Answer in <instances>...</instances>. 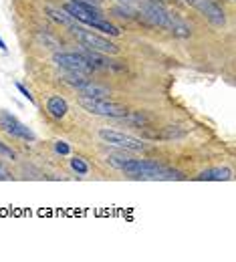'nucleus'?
Returning a JSON list of instances; mask_svg holds the SVG:
<instances>
[{
	"mask_svg": "<svg viewBox=\"0 0 236 262\" xmlns=\"http://www.w3.org/2000/svg\"><path fill=\"white\" fill-rule=\"evenodd\" d=\"M121 171L139 178V180H182L184 176L178 171V169H169L164 165L156 164V162H147V160H134L130 158Z\"/></svg>",
	"mask_w": 236,
	"mask_h": 262,
	"instance_id": "obj_1",
	"label": "nucleus"
},
{
	"mask_svg": "<svg viewBox=\"0 0 236 262\" xmlns=\"http://www.w3.org/2000/svg\"><path fill=\"white\" fill-rule=\"evenodd\" d=\"M79 105L91 113V115H101V117H115V119H121L127 115V109L119 103H113L109 99H89V97H81L79 99Z\"/></svg>",
	"mask_w": 236,
	"mask_h": 262,
	"instance_id": "obj_2",
	"label": "nucleus"
},
{
	"mask_svg": "<svg viewBox=\"0 0 236 262\" xmlns=\"http://www.w3.org/2000/svg\"><path fill=\"white\" fill-rule=\"evenodd\" d=\"M63 10L69 12L75 20H79L83 25H89V27H93L95 20L103 18L101 10L97 8V4L87 2V0H69Z\"/></svg>",
	"mask_w": 236,
	"mask_h": 262,
	"instance_id": "obj_3",
	"label": "nucleus"
},
{
	"mask_svg": "<svg viewBox=\"0 0 236 262\" xmlns=\"http://www.w3.org/2000/svg\"><path fill=\"white\" fill-rule=\"evenodd\" d=\"M99 137H101L105 143L115 145V147H121V149H127V151H143L145 149V143L141 139L132 137V135H125L121 131L99 129Z\"/></svg>",
	"mask_w": 236,
	"mask_h": 262,
	"instance_id": "obj_4",
	"label": "nucleus"
},
{
	"mask_svg": "<svg viewBox=\"0 0 236 262\" xmlns=\"http://www.w3.org/2000/svg\"><path fill=\"white\" fill-rule=\"evenodd\" d=\"M75 34H77V38L81 40V45H83L85 49H89V51H95V53H101V55H117V53H119V49H117L111 40L103 38L99 34H93V33H89V31H83V29H79Z\"/></svg>",
	"mask_w": 236,
	"mask_h": 262,
	"instance_id": "obj_5",
	"label": "nucleus"
},
{
	"mask_svg": "<svg viewBox=\"0 0 236 262\" xmlns=\"http://www.w3.org/2000/svg\"><path fill=\"white\" fill-rule=\"evenodd\" d=\"M0 127L6 131L8 135L12 137H18V139H25V141H34L36 135L33 129H29L25 123H20L16 117H12L10 113H0Z\"/></svg>",
	"mask_w": 236,
	"mask_h": 262,
	"instance_id": "obj_6",
	"label": "nucleus"
},
{
	"mask_svg": "<svg viewBox=\"0 0 236 262\" xmlns=\"http://www.w3.org/2000/svg\"><path fill=\"white\" fill-rule=\"evenodd\" d=\"M55 63L61 67V69L69 71V73H83V75H87V73L93 71L91 65L87 63V59H85L83 55H77V53H61V55H55Z\"/></svg>",
	"mask_w": 236,
	"mask_h": 262,
	"instance_id": "obj_7",
	"label": "nucleus"
},
{
	"mask_svg": "<svg viewBox=\"0 0 236 262\" xmlns=\"http://www.w3.org/2000/svg\"><path fill=\"white\" fill-rule=\"evenodd\" d=\"M186 2H188L190 6H194V8H198L210 23H214V25H218V27H222V25L226 23L224 10H222L216 2H212V0H186Z\"/></svg>",
	"mask_w": 236,
	"mask_h": 262,
	"instance_id": "obj_8",
	"label": "nucleus"
},
{
	"mask_svg": "<svg viewBox=\"0 0 236 262\" xmlns=\"http://www.w3.org/2000/svg\"><path fill=\"white\" fill-rule=\"evenodd\" d=\"M143 14H145V18L152 23V25H156V27H168V20H169V12L162 6V4H158V2H149V4H145L143 6Z\"/></svg>",
	"mask_w": 236,
	"mask_h": 262,
	"instance_id": "obj_9",
	"label": "nucleus"
},
{
	"mask_svg": "<svg viewBox=\"0 0 236 262\" xmlns=\"http://www.w3.org/2000/svg\"><path fill=\"white\" fill-rule=\"evenodd\" d=\"M47 14H49V16H51L55 23H59V25L67 27V29L73 34H75L77 31H79V29H81V27L75 23V18H73L69 12H65V10H59V8H53V6H49V8H47Z\"/></svg>",
	"mask_w": 236,
	"mask_h": 262,
	"instance_id": "obj_10",
	"label": "nucleus"
},
{
	"mask_svg": "<svg viewBox=\"0 0 236 262\" xmlns=\"http://www.w3.org/2000/svg\"><path fill=\"white\" fill-rule=\"evenodd\" d=\"M230 178H232V171L228 167H212L198 176L200 182H228Z\"/></svg>",
	"mask_w": 236,
	"mask_h": 262,
	"instance_id": "obj_11",
	"label": "nucleus"
},
{
	"mask_svg": "<svg viewBox=\"0 0 236 262\" xmlns=\"http://www.w3.org/2000/svg\"><path fill=\"white\" fill-rule=\"evenodd\" d=\"M47 109H49V113H51L53 117L61 119V117H65V115H67L69 105H67V101L61 97V95H53V97H49V101H47Z\"/></svg>",
	"mask_w": 236,
	"mask_h": 262,
	"instance_id": "obj_12",
	"label": "nucleus"
},
{
	"mask_svg": "<svg viewBox=\"0 0 236 262\" xmlns=\"http://www.w3.org/2000/svg\"><path fill=\"white\" fill-rule=\"evenodd\" d=\"M168 29L171 34H176V36H182V38H186V36H190L192 31H190V27L180 18V16H176V14H171L169 12V20H168Z\"/></svg>",
	"mask_w": 236,
	"mask_h": 262,
	"instance_id": "obj_13",
	"label": "nucleus"
},
{
	"mask_svg": "<svg viewBox=\"0 0 236 262\" xmlns=\"http://www.w3.org/2000/svg\"><path fill=\"white\" fill-rule=\"evenodd\" d=\"M83 97H89V99H109V89L105 87H99V85H93V83H85L83 87L77 89Z\"/></svg>",
	"mask_w": 236,
	"mask_h": 262,
	"instance_id": "obj_14",
	"label": "nucleus"
},
{
	"mask_svg": "<svg viewBox=\"0 0 236 262\" xmlns=\"http://www.w3.org/2000/svg\"><path fill=\"white\" fill-rule=\"evenodd\" d=\"M63 83H67L71 87H75V89H79V87H83L85 83H89V79H87V75H83V73H69L63 77Z\"/></svg>",
	"mask_w": 236,
	"mask_h": 262,
	"instance_id": "obj_15",
	"label": "nucleus"
},
{
	"mask_svg": "<svg viewBox=\"0 0 236 262\" xmlns=\"http://www.w3.org/2000/svg\"><path fill=\"white\" fill-rule=\"evenodd\" d=\"M93 29H97V31H101V33L111 34V36H117V34L121 33L115 25H111L109 20H103V18H99V20H95V23H93Z\"/></svg>",
	"mask_w": 236,
	"mask_h": 262,
	"instance_id": "obj_16",
	"label": "nucleus"
},
{
	"mask_svg": "<svg viewBox=\"0 0 236 262\" xmlns=\"http://www.w3.org/2000/svg\"><path fill=\"white\" fill-rule=\"evenodd\" d=\"M71 167H73V169H75L79 176H85V173L89 171V165L85 164L81 158H73V160H71Z\"/></svg>",
	"mask_w": 236,
	"mask_h": 262,
	"instance_id": "obj_17",
	"label": "nucleus"
},
{
	"mask_svg": "<svg viewBox=\"0 0 236 262\" xmlns=\"http://www.w3.org/2000/svg\"><path fill=\"white\" fill-rule=\"evenodd\" d=\"M0 156H2V158H6V160H14V158H16V154H14L10 147H6L2 141H0Z\"/></svg>",
	"mask_w": 236,
	"mask_h": 262,
	"instance_id": "obj_18",
	"label": "nucleus"
},
{
	"mask_svg": "<svg viewBox=\"0 0 236 262\" xmlns=\"http://www.w3.org/2000/svg\"><path fill=\"white\" fill-rule=\"evenodd\" d=\"M55 149H57V154H61V156H67L69 151H71V147H69V143H65V141H57V145H55Z\"/></svg>",
	"mask_w": 236,
	"mask_h": 262,
	"instance_id": "obj_19",
	"label": "nucleus"
},
{
	"mask_svg": "<svg viewBox=\"0 0 236 262\" xmlns=\"http://www.w3.org/2000/svg\"><path fill=\"white\" fill-rule=\"evenodd\" d=\"M16 89H18V91H20V93L25 95V99H29L31 103H34V97H33V95H31V91H29V89H27L25 85H20V83H16Z\"/></svg>",
	"mask_w": 236,
	"mask_h": 262,
	"instance_id": "obj_20",
	"label": "nucleus"
},
{
	"mask_svg": "<svg viewBox=\"0 0 236 262\" xmlns=\"http://www.w3.org/2000/svg\"><path fill=\"white\" fill-rule=\"evenodd\" d=\"M0 180H10V173H8V169L4 167V165L0 164Z\"/></svg>",
	"mask_w": 236,
	"mask_h": 262,
	"instance_id": "obj_21",
	"label": "nucleus"
},
{
	"mask_svg": "<svg viewBox=\"0 0 236 262\" xmlns=\"http://www.w3.org/2000/svg\"><path fill=\"white\" fill-rule=\"evenodd\" d=\"M0 49H2V51H6V45H4V40H2V38H0Z\"/></svg>",
	"mask_w": 236,
	"mask_h": 262,
	"instance_id": "obj_22",
	"label": "nucleus"
},
{
	"mask_svg": "<svg viewBox=\"0 0 236 262\" xmlns=\"http://www.w3.org/2000/svg\"><path fill=\"white\" fill-rule=\"evenodd\" d=\"M87 2H93V4H101L103 0H87Z\"/></svg>",
	"mask_w": 236,
	"mask_h": 262,
	"instance_id": "obj_23",
	"label": "nucleus"
},
{
	"mask_svg": "<svg viewBox=\"0 0 236 262\" xmlns=\"http://www.w3.org/2000/svg\"><path fill=\"white\" fill-rule=\"evenodd\" d=\"M121 2H130V0H121Z\"/></svg>",
	"mask_w": 236,
	"mask_h": 262,
	"instance_id": "obj_24",
	"label": "nucleus"
}]
</instances>
